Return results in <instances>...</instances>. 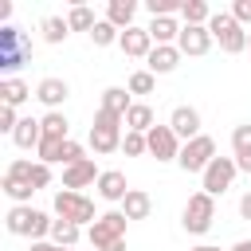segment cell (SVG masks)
<instances>
[{"instance_id": "6da1fadb", "label": "cell", "mask_w": 251, "mask_h": 251, "mask_svg": "<svg viewBox=\"0 0 251 251\" xmlns=\"http://www.w3.org/2000/svg\"><path fill=\"white\" fill-rule=\"evenodd\" d=\"M51 216L47 212H39V208H31V204H12L8 208V216H4V227L12 231V235H27L31 243H39L43 235H51Z\"/></svg>"}, {"instance_id": "7a4b0ae2", "label": "cell", "mask_w": 251, "mask_h": 251, "mask_svg": "<svg viewBox=\"0 0 251 251\" xmlns=\"http://www.w3.org/2000/svg\"><path fill=\"white\" fill-rule=\"evenodd\" d=\"M122 137H126V118H118V114H110V110L98 106L94 126H90V149L98 157H110V153L122 149Z\"/></svg>"}, {"instance_id": "3957f363", "label": "cell", "mask_w": 251, "mask_h": 251, "mask_svg": "<svg viewBox=\"0 0 251 251\" xmlns=\"http://www.w3.org/2000/svg\"><path fill=\"white\" fill-rule=\"evenodd\" d=\"M208 31L220 43V51H227V55H243L247 51V27H239L231 12H216L208 20Z\"/></svg>"}, {"instance_id": "277c9868", "label": "cell", "mask_w": 251, "mask_h": 251, "mask_svg": "<svg viewBox=\"0 0 251 251\" xmlns=\"http://www.w3.org/2000/svg\"><path fill=\"white\" fill-rule=\"evenodd\" d=\"M55 216L67 220V224H78V227H90L98 216H94V200L82 196V192H71V188H59L55 192Z\"/></svg>"}, {"instance_id": "5b68a950", "label": "cell", "mask_w": 251, "mask_h": 251, "mask_svg": "<svg viewBox=\"0 0 251 251\" xmlns=\"http://www.w3.org/2000/svg\"><path fill=\"white\" fill-rule=\"evenodd\" d=\"M126 224H129V220H126V212H122V208H118V212H102V216L86 227L90 247H94V251H110L118 239H126Z\"/></svg>"}, {"instance_id": "8992f818", "label": "cell", "mask_w": 251, "mask_h": 251, "mask_svg": "<svg viewBox=\"0 0 251 251\" xmlns=\"http://www.w3.org/2000/svg\"><path fill=\"white\" fill-rule=\"evenodd\" d=\"M212 220H216V196L192 192L188 204H184V212H180V227H184L188 235H204V231L212 227Z\"/></svg>"}, {"instance_id": "52a82bcc", "label": "cell", "mask_w": 251, "mask_h": 251, "mask_svg": "<svg viewBox=\"0 0 251 251\" xmlns=\"http://www.w3.org/2000/svg\"><path fill=\"white\" fill-rule=\"evenodd\" d=\"M212 161H216V141H212L208 133H200V137L184 141V145H180V157H176L180 173H204Z\"/></svg>"}, {"instance_id": "ba28073f", "label": "cell", "mask_w": 251, "mask_h": 251, "mask_svg": "<svg viewBox=\"0 0 251 251\" xmlns=\"http://www.w3.org/2000/svg\"><path fill=\"white\" fill-rule=\"evenodd\" d=\"M235 157H216L204 173H200V192H208V196H224L231 184H235Z\"/></svg>"}, {"instance_id": "9c48e42d", "label": "cell", "mask_w": 251, "mask_h": 251, "mask_svg": "<svg viewBox=\"0 0 251 251\" xmlns=\"http://www.w3.org/2000/svg\"><path fill=\"white\" fill-rule=\"evenodd\" d=\"M145 141H149V157H157L161 165H169V161H176L180 157V137L173 133V126L165 122V126H153L149 133H145Z\"/></svg>"}, {"instance_id": "30bf717a", "label": "cell", "mask_w": 251, "mask_h": 251, "mask_svg": "<svg viewBox=\"0 0 251 251\" xmlns=\"http://www.w3.org/2000/svg\"><path fill=\"white\" fill-rule=\"evenodd\" d=\"M212 31L208 27H192V24H184L180 27V39H176V47H180V55H192V59H200V55H208L212 51Z\"/></svg>"}, {"instance_id": "8fae6325", "label": "cell", "mask_w": 251, "mask_h": 251, "mask_svg": "<svg viewBox=\"0 0 251 251\" xmlns=\"http://www.w3.org/2000/svg\"><path fill=\"white\" fill-rule=\"evenodd\" d=\"M169 126H173V133H176L180 141H192V137L204 133V129H200V110H196V106H173Z\"/></svg>"}, {"instance_id": "7c38bea8", "label": "cell", "mask_w": 251, "mask_h": 251, "mask_svg": "<svg viewBox=\"0 0 251 251\" xmlns=\"http://www.w3.org/2000/svg\"><path fill=\"white\" fill-rule=\"evenodd\" d=\"M118 47H122V51H126L129 59H149V51H153L157 43H153V35H149V31H145L141 24H133V27H126V31H122Z\"/></svg>"}, {"instance_id": "4fadbf2b", "label": "cell", "mask_w": 251, "mask_h": 251, "mask_svg": "<svg viewBox=\"0 0 251 251\" xmlns=\"http://www.w3.org/2000/svg\"><path fill=\"white\" fill-rule=\"evenodd\" d=\"M98 176H102V169L94 165V157H86V161H78V165L63 169V188H71V192H82L86 184H98Z\"/></svg>"}, {"instance_id": "5bb4252c", "label": "cell", "mask_w": 251, "mask_h": 251, "mask_svg": "<svg viewBox=\"0 0 251 251\" xmlns=\"http://www.w3.org/2000/svg\"><path fill=\"white\" fill-rule=\"evenodd\" d=\"M98 196L106 200V204H122L126 196H129V184H126V173H118V169H102V176H98Z\"/></svg>"}, {"instance_id": "9a60e30c", "label": "cell", "mask_w": 251, "mask_h": 251, "mask_svg": "<svg viewBox=\"0 0 251 251\" xmlns=\"http://www.w3.org/2000/svg\"><path fill=\"white\" fill-rule=\"evenodd\" d=\"M35 98H39L47 110H59V106L71 98V86H67V78H55V75H47V78H39V86H35Z\"/></svg>"}, {"instance_id": "2e32d148", "label": "cell", "mask_w": 251, "mask_h": 251, "mask_svg": "<svg viewBox=\"0 0 251 251\" xmlns=\"http://www.w3.org/2000/svg\"><path fill=\"white\" fill-rule=\"evenodd\" d=\"M180 59H184V55H180L176 43H173V47H153L149 59H145V71H149V75H173V71L180 67Z\"/></svg>"}, {"instance_id": "e0dca14e", "label": "cell", "mask_w": 251, "mask_h": 251, "mask_svg": "<svg viewBox=\"0 0 251 251\" xmlns=\"http://www.w3.org/2000/svg\"><path fill=\"white\" fill-rule=\"evenodd\" d=\"M180 27H184V24H176L173 16H153V20L145 24V31L153 35L157 47H173V43L180 39Z\"/></svg>"}, {"instance_id": "ac0fdd59", "label": "cell", "mask_w": 251, "mask_h": 251, "mask_svg": "<svg viewBox=\"0 0 251 251\" xmlns=\"http://www.w3.org/2000/svg\"><path fill=\"white\" fill-rule=\"evenodd\" d=\"M12 141H16V149H39V141H43V122H39V118H20Z\"/></svg>"}, {"instance_id": "d6986e66", "label": "cell", "mask_w": 251, "mask_h": 251, "mask_svg": "<svg viewBox=\"0 0 251 251\" xmlns=\"http://www.w3.org/2000/svg\"><path fill=\"white\" fill-rule=\"evenodd\" d=\"M27 98H35L31 94V86L24 82V78H0V106H24Z\"/></svg>"}, {"instance_id": "ffe728a7", "label": "cell", "mask_w": 251, "mask_h": 251, "mask_svg": "<svg viewBox=\"0 0 251 251\" xmlns=\"http://www.w3.org/2000/svg\"><path fill=\"white\" fill-rule=\"evenodd\" d=\"M122 212H126V220H149V212H153V196H149L145 188H129V196L122 200Z\"/></svg>"}, {"instance_id": "44dd1931", "label": "cell", "mask_w": 251, "mask_h": 251, "mask_svg": "<svg viewBox=\"0 0 251 251\" xmlns=\"http://www.w3.org/2000/svg\"><path fill=\"white\" fill-rule=\"evenodd\" d=\"M133 16H137V0H110V4H106V20H110L118 31L133 27Z\"/></svg>"}, {"instance_id": "7402d4cb", "label": "cell", "mask_w": 251, "mask_h": 251, "mask_svg": "<svg viewBox=\"0 0 251 251\" xmlns=\"http://www.w3.org/2000/svg\"><path fill=\"white\" fill-rule=\"evenodd\" d=\"M153 126H157L153 106H149V102H133V106H129V114H126V129H133V133H149Z\"/></svg>"}, {"instance_id": "603a6c76", "label": "cell", "mask_w": 251, "mask_h": 251, "mask_svg": "<svg viewBox=\"0 0 251 251\" xmlns=\"http://www.w3.org/2000/svg\"><path fill=\"white\" fill-rule=\"evenodd\" d=\"M39 31H43V43L59 47V43H67L71 24H67V16H43V20H39Z\"/></svg>"}, {"instance_id": "cb8c5ba5", "label": "cell", "mask_w": 251, "mask_h": 251, "mask_svg": "<svg viewBox=\"0 0 251 251\" xmlns=\"http://www.w3.org/2000/svg\"><path fill=\"white\" fill-rule=\"evenodd\" d=\"M129 106H133V98H129V90H126V86H106V90H102V110H110V114L126 118V114H129Z\"/></svg>"}, {"instance_id": "d4e9b609", "label": "cell", "mask_w": 251, "mask_h": 251, "mask_svg": "<svg viewBox=\"0 0 251 251\" xmlns=\"http://www.w3.org/2000/svg\"><path fill=\"white\" fill-rule=\"evenodd\" d=\"M39 122H43V137H55V141H67L71 137V122H67L63 110H47Z\"/></svg>"}, {"instance_id": "484cf974", "label": "cell", "mask_w": 251, "mask_h": 251, "mask_svg": "<svg viewBox=\"0 0 251 251\" xmlns=\"http://www.w3.org/2000/svg\"><path fill=\"white\" fill-rule=\"evenodd\" d=\"M180 16H184V24H192V27H208V20L216 16L204 0H184L180 4Z\"/></svg>"}, {"instance_id": "4316f807", "label": "cell", "mask_w": 251, "mask_h": 251, "mask_svg": "<svg viewBox=\"0 0 251 251\" xmlns=\"http://www.w3.org/2000/svg\"><path fill=\"white\" fill-rule=\"evenodd\" d=\"M67 24H71V31H94V24H98V16H94V8H86V4H71V12H67Z\"/></svg>"}, {"instance_id": "83f0119b", "label": "cell", "mask_w": 251, "mask_h": 251, "mask_svg": "<svg viewBox=\"0 0 251 251\" xmlns=\"http://www.w3.org/2000/svg\"><path fill=\"white\" fill-rule=\"evenodd\" d=\"M78 239H82V227H78V224H67V220H55V224H51V243H59V247L71 251Z\"/></svg>"}, {"instance_id": "f1b7e54d", "label": "cell", "mask_w": 251, "mask_h": 251, "mask_svg": "<svg viewBox=\"0 0 251 251\" xmlns=\"http://www.w3.org/2000/svg\"><path fill=\"white\" fill-rule=\"evenodd\" d=\"M0 188H4V196H8L12 204H31V192H35L27 180H16V176H4Z\"/></svg>"}, {"instance_id": "f546056e", "label": "cell", "mask_w": 251, "mask_h": 251, "mask_svg": "<svg viewBox=\"0 0 251 251\" xmlns=\"http://www.w3.org/2000/svg\"><path fill=\"white\" fill-rule=\"evenodd\" d=\"M118 39H122V31H118L106 16H102V20L94 24V31H90V43H94V47H114Z\"/></svg>"}, {"instance_id": "4dcf8cb0", "label": "cell", "mask_w": 251, "mask_h": 251, "mask_svg": "<svg viewBox=\"0 0 251 251\" xmlns=\"http://www.w3.org/2000/svg\"><path fill=\"white\" fill-rule=\"evenodd\" d=\"M153 86H157V75H149L145 67L126 78V90H129V94H153Z\"/></svg>"}, {"instance_id": "1f68e13d", "label": "cell", "mask_w": 251, "mask_h": 251, "mask_svg": "<svg viewBox=\"0 0 251 251\" xmlns=\"http://www.w3.org/2000/svg\"><path fill=\"white\" fill-rule=\"evenodd\" d=\"M122 153H126V157H145V153H149V141H145V133H133V129H126V137H122Z\"/></svg>"}, {"instance_id": "d6a6232c", "label": "cell", "mask_w": 251, "mask_h": 251, "mask_svg": "<svg viewBox=\"0 0 251 251\" xmlns=\"http://www.w3.org/2000/svg\"><path fill=\"white\" fill-rule=\"evenodd\" d=\"M67 141H71V137H67ZM35 153H39L35 161H43V165H59V157H63V141H55V137H43Z\"/></svg>"}, {"instance_id": "836d02e7", "label": "cell", "mask_w": 251, "mask_h": 251, "mask_svg": "<svg viewBox=\"0 0 251 251\" xmlns=\"http://www.w3.org/2000/svg\"><path fill=\"white\" fill-rule=\"evenodd\" d=\"M243 153H251V122L231 129V157H243Z\"/></svg>"}, {"instance_id": "e575fe53", "label": "cell", "mask_w": 251, "mask_h": 251, "mask_svg": "<svg viewBox=\"0 0 251 251\" xmlns=\"http://www.w3.org/2000/svg\"><path fill=\"white\" fill-rule=\"evenodd\" d=\"M31 165H35V161H27V157H16V161H8L4 176H16V180H27V184H31Z\"/></svg>"}, {"instance_id": "d590c367", "label": "cell", "mask_w": 251, "mask_h": 251, "mask_svg": "<svg viewBox=\"0 0 251 251\" xmlns=\"http://www.w3.org/2000/svg\"><path fill=\"white\" fill-rule=\"evenodd\" d=\"M180 4H184V0H145L149 20H153V16H173V12H180Z\"/></svg>"}, {"instance_id": "8d00e7d4", "label": "cell", "mask_w": 251, "mask_h": 251, "mask_svg": "<svg viewBox=\"0 0 251 251\" xmlns=\"http://www.w3.org/2000/svg\"><path fill=\"white\" fill-rule=\"evenodd\" d=\"M16 126H20V114H16V106H0V133H16Z\"/></svg>"}, {"instance_id": "74e56055", "label": "cell", "mask_w": 251, "mask_h": 251, "mask_svg": "<svg viewBox=\"0 0 251 251\" xmlns=\"http://www.w3.org/2000/svg\"><path fill=\"white\" fill-rule=\"evenodd\" d=\"M47 184H51V165L35 161V165H31V188L39 192V188H47Z\"/></svg>"}, {"instance_id": "f35d334b", "label": "cell", "mask_w": 251, "mask_h": 251, "mask_svg": "<svg viewBox=\"0 0 251 251\" xmlns=\"http://www.w3.org/2000/svg\"><path fill=\"white\" fill-rule=\"evenodd\" d=\"M231 16H235L239 27H251V0H235L231 4Z\"/></svg>"}, {"instance_id": "ab89813d", "label": "cell", "mask_w": 251, "mask_h": 251, "mask_svg": "<svg viewBox=\"0 0 251 251\" xmlns=\"http://www.w3.org/2000/svg\"><path fill=\"white\" fill-rule=\"evenodd\" d=\"M239 216H243V220H251V192H243V196H239Z\"/></svg>"}, {"instance_id": "60d3db41", "label": "cell", "mask_w": 251, "mask_h": 251, "mask_svg": "<svg viewBox=\"0 0 251 251\" xmlns=\"http://www.w3.org/2000/svg\"><path fill=\"white\" fill-rule=\"evenodd\" d=\"M235 169H239V173H251V153H243V157H235Z\"/></svg>"}, {"instance_id": "b9f144b4", "label": "cell", "mask_w": 251, "mask_h": 251, "mask_svg": "<svg viewBox=\"0 0 251 251\" xmlns=\"http://www.w3.org/2000/svg\"><path fill=\"white\" fill-rule=\"evenodd\" d=\"M231 251H251V239H239V243H235Z\"/></svg>"}, {"instance_id": "7bdbcfd3", "label": "cell", "mask_w": 251, "mask_h": 251, "mask_svg": "<svg viewBox=\"0 0 251 251\" xmlns=\"http://www.w3.org/2000/svg\"><path fill=\"white\" fill-rule=\"evenodd\" d=\"M192 251H220V247H212V243H200V247H192Z\"/></svg>"}, {"instance_id": "ee69618b", "label": "cell", "mask_w": 251, "mask_h": 251, "mask_svg": "<svg viewBox=\"0 0 251 251\" xmlns=\"http://www.w3.org/2000/svg\"><path fill=\"white\" fill-rule=\"evenodd\" d=\"M247 51H251V31H247Z\"/></svg>"}]
</instances>
